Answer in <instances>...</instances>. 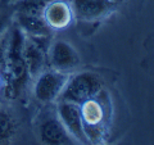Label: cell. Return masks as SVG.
Listing matches in <instances>:
<instances>
[{"instance_id":"6da1fadb","label":"cell","mask_w":154,"mask_h":145,"mask_svg":"<svg viewBox=\"0 0 154 145\" xmlns=\"http://www.w3.org/2000/svg\"><path fill=\"white\" fill-rule=\"evenodd\" d=\"M23 44H25V33L17 26L9 33L7 64L4 71L8 77V93L12 98L18 96L28 77L27 64L23 55Z\"/></svg>"},{"instance_id":"7a4b0ae2","label":"cell","mask_w":154,"mask_h":145,"mask_svg":"<svg viewBox=\"0 0 154 145\" xmlns=\"http://www.w3.org/2000/svg\"><path fill=\"white\" fill-rule=\"evenodd\" d=\"M100 89H102V82L94 73L81 72L68 77L58 99L81 105L84 101L93 99Z\"/></svg>"},{"instance_id":"3957f363","label":"cell","mask_w":154,"mask_h":145,"mask_svg":"<svg viewBox=\"0 0 154 145\" xmlns=\"http://www.w3.org/2000/svg\"><path fill=\"white\" fill-rule=\"evenodd\" d=\"M67 80L68 75L64 72L57 69L42 71L37 75L33 85V95L41 103H51L59 98Z\"/></svg>"},{"instance_id":"277c9868","label":"cell","mask_w":154,"mask_h":145,"mask_svg":"<svg viewBox=\"0 0 154 145\" xmlns=\"http://www.w3.org/2000/svg\"><path fill=\"white\" fill-rule=\"evenodd\" d=\"M58 118L63 123L72 139L77 140L79 143L88 141L82 116H81L80 107L77 104L60 100L58 104Z\"/></svg>"},{"instance_id":"5b68a950","label":"cell","mask_w":154,"mask_h":145,"mask_svg":"<svg viewBox=\"0 0 154 145\" xmlns=\"http://www.w3.org/2000/svg\"><path fill=\"white\" fill-rule=\"evenodd\" d=\"M49 60L54 69L67 73L80 64V55L71 44L63 40H58L50 46Z\"/></svg>"},{"instance_id":"8992f818","label":"cell","mask_w":154,"mask_h":145,"mask_svg":"<svg viewBox=\"0 0 154 145\" xmlns=\"http://www.w3.org/2000/svg\"><path fill=\"white\" fill-rule=\"evenodd\" d=\"M44 21L50 30H64L73 18L72 8L62 0H51L44 9Z\"/></svg>"},{"instance_id":"52a82bcc","label":"cell","mask_w":154,"mask_h":145,"mask_svg":"<svg viewBox=\"0 0 154 145\" xmlns=\"http://www.w3.org/2000/svg\"><path fill=\"white\" fill-rule=\"evenodd\" d=\"M41 39L44 37L25 36L23 55H25V60L30 76H37L40 72H42V67L45 63V51L44 46L40 42Z\"/></svg>"},{"instance_id":"ba28073f","label":"cell","mask_w":154,"mask_h":145,"mask_svg":"<svg viewBox=\"0 0 154 145\" xmlns=\"http://www.w3.org/2000/svg\"><path fill=\"white\" fill-rule=\"evenodd\" d=\"M38 134H40V140L44 144L63 145V144H71L72 143L71 135L67 132L63 123H62L60 119L57 118V117L46 118L44 122L40 125Z\"/></svg>"},{"instance_id":"9c48e42d","label":"cell","mask_w":154,"mask_h":145,"mask_svg":"<svg viewBox=\"0 0 154 145\" xmlns=\"http://www.w3.org/2000/svg\"><path fill=\"white\" fill-rule=\"evenodd\" d=\"M112 7L109 0H72V12L84 21L102 18Z\"/></svg>"},{"instance_id":"30bf717a","label":"cell","mask_w":154,"mask_h":145,"mask_svg":"<svg viewBox=\"0 0 154 145\" xmlns=\"http://www.w3.org/2000/svg\"><path fill=\"white\" fill-rule=\"evenodd\" d=\"M81 116L85 126H96L103 121L104 110L98 101L93 99H89L81 104Z\"/></svg>"},{"instance_id":"8fae6325","label":"cell","mask_w":154,"mask_h":145,"mask_svg":"<svg viewBox=\"0 0 154 145\" xmlns=\"http://www.w3.org/2000/svg\"><path fill=\"white\" fill-rule=\"evenodd\" d=\"M51 0H18L14 4V11L18 16L26 17H42L46 4Z\"/></svg>"},{"instance_id":"7c38bea8","label":"cell","mask_w":154,"mask_h":145,"mask_svg":"<svg viewBox=\"0 0 154 145\" xmlns=\"http://www.w3.org/2000/svg\"><path fill=\"white\" fill-rule=\"evenodd\" d=\"M16 134V123L11 114L0 110V144H7Z\"/></svg>"},{"instance_id":"4fadbf2b","label":"cell","mask_w":154,"mask_h":145,"mask_svg":"<svg viewBox=\"0 0 154 145\" xmlns=\"http://www.w3.org/2000/svg\"><path fill=\"white\" fill-rule=\"evenodd\" d=\"M8 39L9 35L4 32L0 35V72L5 71V64H7V51H8Z\"/></svg>"},{"instance_id":"5bb4252c","label":"cell","mask_w":154,"mask_h":145,"mask_svg":"<svg viewBox=\"0 0 154 145\" xmlns=\"http://www.w3.org/2000/svg\"><path fill=\"white\" fill-rule=\"evenodd\" d=\"M9 25V19L5 14H0V35H3L4 32H7V28Z\"/></svg>"},{"instance_id":"9a60e30c","label":"cell","mask_w":154,"mask_h":145,"mask_svg":"<svg viewBox=\"0 0 154 145\" xmlns=\"http://www.w3.org/2000/svg\"><path fill=\"white\" fill-rule=\"evenodd\" d=\"M0 85H2V77H0Z\"/></svg>"}]
</instances>
